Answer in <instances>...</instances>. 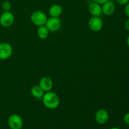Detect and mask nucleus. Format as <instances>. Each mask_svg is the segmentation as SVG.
Returning <instances> with one entry per match:
<instances>
[{
  "label": "nucleus",
  "mask_w": 129,
  "mask_h": 129,
  "mask_svg": "<svg viewBox=\"0 0 129 129\" xmlns=\"http://www.w3.org/2000/svg\"><path fill=\"white\" fill-rule=\"evenodd\" d=\"M8 124L11 129H21L23 125V121L21 116L15 113L8 117Z\"/></svg>",
  "instance_id": "nucleus-5"
},
{
  "label": "nucleus",
  "mask_w": 129,
  "mask_h": 129,
  "mask_svg": "<svg viewBox=\"0 0 129 129\" xmlns=\"http://www.w3.org/2000/svg\"><path fill=\"white\" fill-rule=\"evenodd\" d=\"M102 13L106 16H111L115 11V5L113 1L109 0L102 5Z\"/></svg>",
  "instance_id": "nucleus-10"
},
{
  "label": "nucleus",
  "mask_w": 129,
  "mask_h": 129,
  "mask_svg": "<svg viewBox=\"0 0 129 129\" xmlns=\"http://www.w3.org/2000/svg\"><path fill=\"white\" fill-rule=\"evenodd\" d=\"M110 129H120V128L117 127H112V128H110Z\"/></svg>",
  "instance_id": "nucleus-22"
},
{
  "label": "nucleus",
  "mask_w": 129,
  "mask_h": 129,
  "mask_svg": "<svg viewBox=\"0 0 129 129\" xmlns=\"http://www.w3.org/2000/svg\"><path fill=\"white\" fill-rule=\"evenodd\" d=\"M92 1H93V2H95L98 4H100V5H103V3H105L107 2V1H109V0H92Z\"/></svg>",
  "instance_id": "nucleus-19"
},
{
  "label": "nucleus",
  "mask_w": 129,
  "mask_h": 129,
  "mask_svg": "<svg viewBox=\"0 0 129 129\" xmlns=\"http://www.w3.org/2000/svg\"><path fill=\"white\" fill-rule=\"evenodd\" d=\"M88 11L92 16H100L102 13V5L92 1L88 6Z\"/></svg>",
  "instance_id": "nucleus-11"
},
{
  "label": "nucleus",
  "mask_w": 129,
  "mask_h": 129,
  "mask_svg": "<svg viewBox=\"0 0 129 129\" xmlns=\"http://www.w3.org/2000/svg\"><path fill=\"white\" fill-rule=\"evenodd\" d=\"M95 120L100 125H105L109 120V114L105 109H99L95 113Z\"/></svg>",
  "instance_id": "nucleus-8"
},
{
  "label": "nucleus",
  "mask_w": 129,
  "mask_h": 129,
  "mask_svg": "<svg viewBox=\"0 0 129 129\" xmlns=\"http://www.w3.org/2000/svg\"><path fill=\"white\" fill-rule=\"evenodd\" d=\"M127 45H128V47H129V35H128V36L127 37Z\"/></svg>",
  "instance_id": "nucleus-21"
},
{
  "label": "nucleus",
  "mask_w": 129,
  "mask_h": 129,
  "mask_svg": "<svg viewBox=\"0 0 129 129\" xmlns=\"http://www.w3.org/2000/svg\"><path fill=\"white\" fill-rule=\"evenodd\" d=\"M12 46L10 43H0V60H6L11 56L13 54Z\"/></svg>",
  "instance_id": "nucleus-6"
},
{
  "label": "nucleus",
  "mask_w": 129,
  "mask_h": 129,
  "mask_svg": "<svg viewBox=\"0 0 129 129\" xmlns=\"http://www.w3.org/2000/svg\"><path fill=\"white\" fill-rule=\"evenodd\" d=\"M15 21V16L11 11H3L0 15V25L5 28L11 26Z\"/></svg>",
  "instance_id": "nucleus-4"
},
{
  "label": "nucleus",
  "mask_w": 129,
  "mask_h": 129,
  "mask_svg": "<svg viewBox=\"0 0 129 129\" xmlns=\"http://www.w3.org/2000/svg\"><path fill=\"white\" fill-rule=\"evenodd\" d=\"M123 121L127 125H129V113H127L123 117Z\"/></svg>",
  "instance_id": "nucleus-17"
},
{
  "label": "nucleus",
  "mask_w": 129,
  "mask_h": 129,
  "mask_svg": "<svg viewBox=\"0 0 129 129\" xmlns=\"http://www.w3.org/2000/svg\"><path fill=\"white\" fill-rule=\"evenodd\" d=\"M88 26L92 31H100L103 28V20L100 16H92L88 21Z\"/></svg>",
  "instance_id": "nucleus-7"
},
{
  "label": "nucleus",
  "mask_w": 129,
  "mask_h": 129,
  "mask_svg": "<svg viewBox=\"0 0 129 129\" xmlns=\"http://www.w3.org/2000/svg\"><path fill=\"white\" fill-rule=\"evenodd\" d=\"M30 93L34 98L36 99H42L45 92L39 85H35L30 89Z\"/></svg>",
  "instance_id": "nucleus-13"
},
{
  "label": "nucleus",
  "mask_w": 129,
  "mask_h": 129,
  "mask_svg": "<svg viewBox=\"0 0 129 129\" xmlns=\"http://www.w3.org/2000/svg\"><path fill=\"white\" fill-rule=\"evenodd\" d=\"M124 13L125 14L126 16L128 18H129V3H128L126 4V5H125Z\"/></svg>",
  "instance_id": "nucleus-16"
},
{
  "label": "nucleus",
  "mask_w": 129,
  "mask_h": 129,
  "mask_svg": "<svg viewBox=\"0 0 129 129\" xmlns=\"http://www.w3.org/2000/svg\"><path fill=\"white\" fill-rule=\"evenodd\" d=\"M116 1L120 5H125L129 3V0H116Z\"/></svg>",
  "instance_id": "nucleus-18"
},
{
  "label": "nucleus",
  "mask_w": 129,
  "mask_h": 129,
  "mask_svg": "<svg viewBox=\"0 0 129 129\" xmlns=\"http://www.w3.org/2000/svg\"><path fill=\"white\" fill-rule=\"evenodd\" d=\"M124 26H125V30L129 31V18L127 19V20H126Z\"/></svg>",
  "instance_id": "nucleus-20"
},
{
  "label": "nucleus",
  "mask_w": 129,
  "mask_h": 129,
  "mask_svg": "<svg viewBox=\"0 0 129 129\" xmlns=\"http://www.w3.org/2000/svg\"><path fill=\"white\" fill-rule=\"evenodd\" d=\"M49 33L50 31L47 29V28L45 26V25L38 26L37 30V34L38 37L42 40H45L47 39L49 36Z\"/></svg>",
  "instance_id": "nucleus-14"
},
{
  "label": "nucleus",
  "mask_w": 129,
  "mask_h": 129,
  "mask_svg": "<svg viewBox=\"0 0 129 129\" xmlns=\"http://www.w3.org/2000/svg\"><path fill=\"white\" fill-rule=\"evenodd\" d=\"M12 5L9 1H4L1 4V8L3 11H10Z\"/></svg>",
  "instance_id": "nucleus-15"
},
{
  "label": "nucleus",
  "mask_w": 129,
  "mask_h": 129,
  "mask_svg": "<svg viewBox=\"0 0 129 129\" xmlns=\"http://www.w3.org/2000/svg\"><path fill=\"white\" fill-rule=\"evenodd\" d=\"M50 32H56L62 26V21L59 17H51L47 18L45 24Z\"/></svg>",
  "instance_id": "nucleus-3"
},
{
  "label": "nucleus",
  "mask_w": 129,
  "mask_h": 129,
  "mask_svg": "<svg viewBox=\"0 0 129 129\" xmlns=\"http://www.w3.org/2000/svg\"><path fill=\"white\" fill-rule=\"evenodd\" d=\"M62 12V7L59 4L52 5L49 10V13L51 17H60Z\"/></svg>",
  "instance_id": "nucleus-12"
},
{
  "label": "nucleus",
  "mask_w": 129,
  "mask_h": 129,
  "mask_svg": "<svg viewBox=\"0 0 129 129\" xmlns=\"http://www.w3.org/2000/svg\"><path fill=\"white\" fill-rule=\"evenodd\" d=\"M39 86L45 93L52 90L54 86V83L52 78H50V77L44 76L39 81Z\"/></svg>",
  "instance_id": "nucleus-9"
},
{
  "label": "nucleus",
  "mask_w": 129,
  "mask_h": 129,
  "mask_svg": "<svg viewBox=\"0 0 129 129\" xmlns=\"http://www.w3.org/2000/svg\"><path fill=\"white\" fill-rule=\"evenodd\" d=\"M42 102L45 108L49 110H54L60 105V100L59 95L55 92H45L42 98Z\"/></svg>",
  "instance_id": "nucleus-1"
},
{
  "label": "nucleus",
  "mask_w": 129,
  "mask_h": 129,
  "mask_svg": "<svg viewBox=\"0 0 129 129\" xmlns=\"http://www.w3.org/2000/svg\"><path fill=\"white\" fill-rule=\"evenodd\" d=\"M46 14L42 11L36 10L34 11L30 16V20L32 23L37 26H40L45 25L47 20Z\"/></svg>",
  "instance_id": "nucleus-2"
}]
</instances>
